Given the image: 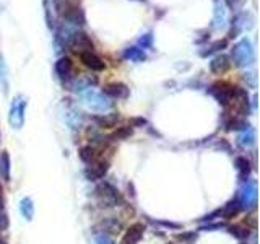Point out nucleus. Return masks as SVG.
<instances>
[{
	"instance_id": "nucleus-1",
	"label": "nucleus",
	"mask_w": 260,
	"mask_h": 244,
	"mask_svg": "<svg viewBox=\"0 0 260 244\" xmlns=\"http://www.w3.org/2000/svg\"><path fill=\"white\" fill-rule=\"evenodd\" d=\"M233 60L236 67H249L255 60V51L254 46L249 39H242L233 47Z\"/></svg>"
},
{
	"instance_id": "nucleus-2",
	"label": "nucleus",
	"mask_w": 260,
	"mask_h": 244,
	"mask_svg": "<svg viewBox=\"0 0 260 244\" xmlns=\"http://www.w3.org/2000/svg\"><path fill=\"white\" fill-rule=\"evenodd\" d=\"M81 100L88 106L91 111L96 112H106L112 108V101L109 100L108 96H104L103 93L96 92L93 88H86L81 92Z\"/></svg>"
},
{
	"instance_id": "nucleus-3",
	"label": "nucleus",
	"mask_w": 260,
	"mask_h": 244,
	"mask_svg": "<svg viewBox=\"0 0 260 244\" xmlns=\"http://www.w3.org/2000/svg\"><path fill=\"white\" fill-rule=\"evenodd\" d=\"M238 88L239 86H234L231 83H226V81H216L210 86V95L215 98V100L223 104V106H230L234 100H236V95H238Z\"/></svg>"
},
{
	"instance_id": "nucleus-4",
	"label": "nucleus",
	"mask_w": 260,
	"mask_h": 244,
	"mask_svg": "<svg viewBox=\"0 0 260 244\" xmlns=\"http://www.w3.org/2000/svg\"><path fill=\"white\" fill-rule=\"evenodd\" d=\"M257 182L255 181H247L239 189L238 202L241 208L244 210H254L257 207Z\"/></svg>"
},
{
	"instance_id": "nucleus-5",
	"label": "nucleus",
	"mask_w": 260,
	"mask_h": 244,
	"mask_svg": "<svg viewBox=\"0 0 260 244\" xmlns=\"http://www.w3.org/2000/svg\"><path fill=\"white\" fill-rule=\"evenodd\" d=\"M24 112H26V101L21 96H16L10 106V116L8 122L13 129H21L24 124Z\"/></svg>"
},
{
	"instance_id": "nucleus-6",
	"label": "nucleus",
	"mask_w": 260,
	"mask_h": 244,
	"mask_svg": "<svg viewBox=\"0 0 260 244\" xmlns=\"http://www.w3.org/2000/svg\"><path fill=\"white\" fill-rule=\"evenodd\" d=\"M69 47H72L73 51H77L78 54H81V52H93V49H94L91 38H89L86 33L78 31V29L75 31V35H73Z\"/></svg>"
},
{
	"instance_id": "nucleus-7",
	"label": "nucleus",
	"mask_w": 260,
	"mask_h": 244,
	"mask_svg": "<svg viewBox=\"0 0 260 244\" xmlns=\"http://www.w3.org/2000/svg\"><path fill=\"white\" fill-rule=\"evenodd\" d=\"M78 55H80L81 64H83L85 67H88L89 70H93V72H103L106 69V64L103 62V59H101L100 55H96L94 52H81Z\"/></svg>"
},
{
	"instance_id": "nucleus-8",
	"label": "nucleus",
	"mask_w": 260,
	"mask_h": 244,
	"mask_svg": "<svg viewBox=\"0 0 260 244\" xmlns=\"http://www.w3.org/2000/svg\"><path fill=\"white\" fill-rule=\"evenodd\" d=\"M103 95L109 96V98H117V100H125L128 98V86L124 83H108L103 88Z\"/></svg>"
},
{
	"instance_id": "nucleus-9",
	"label": "nucleus",
	"mask_w": 260,
	"mask_h": 244,
	"mask_svg": "<svg viewBox=\"0 0 260 244\" xmlns=\"http://www.w3.org/2000/svg\"><path fill=\"white\" fill-rule=\"evenodd\" d=\"M55 73L59 75L60 80H70L73 77V62L70 57H60L55 62Z\"/></svg>"
},
{
	"instance_id": "nucleus-10",
	"label": "nucleus",
	"mask_w": 260,
	"mask_h": 244,
	"mask_svg": "<svg viewBox=\"0 0 260 244\" xmlns=\"http://www.w3.org/2000/svg\"><path fill=\"white\" fill-rule=\"evenodd\" d=\"M143 233H145V226L142 223H134L125 231L124 238H122V244H137L143 238Z\"/></svg>"
},
{
	"instance_id": "nucleus-11",
	"label": "nucleus",
	"mask_w": 260,
	"mask_h": 244,
	"mask_svg": "<svg viewBox=\"0 0 260 244\" xmlns=\"http://www.w3.org/2000/svg\"><path fill=\"white\" fill-rule=\"evenodd\" d=\"M89 166L86 169V176L91 179V181H96V179H101L104 177V174L108 173V169H109V163L108 161H94V163H89Z\"/></svg>"
},
{
	"instance_id": "nucleus-12",
	"label": "nucleus",
	"mask_w": 260,
	"mask_h": 244,
	"mask_svg": "<svg viewBox=\"0 0 260 244\" xmlns=\"http://www.w3.org/2000/svg\"><path fill=\"white\" fill-rule=\"evenodd\" d=\"M231 67L230 57L228 55H216L213 60L210 62V70L215 73V75H223L224 72H228V69Z\"/></svg>"
},
{
	"instance_id": "nucleus-13",
	"label": "nucleus",
	"mask_w": 260,
	"mask_h": 244,
	"mask_svg": "<svg viewBox=\"0 0 260 244\" xmlns=\"http://www.w3.org/2000/svg\"><path fill=\"white\" fill-rule=\"evenodd\" d=\"M98 192H100L106 200H109V202L112 203V205H116L117 202H122V197H120L119 191H117L114 186L108 184V182H106V184H101L100 187H98Z\"/></svg>"
},
{
	"instance_id": "nucleus-14",
	"label": "nucleus",
	"mask_w": 260,
	"mask_h": 244,
	"mask_svg": "<svg viewBox=\"0 0 260 244\" xmlns=\"http://www.w3.org/2000/svg\"><path fill=\"white\" fill-rule=\"evenodd\" d=\"M238 143L241 146H252L255 143V130L252 129L250 126H247L246 129H242V132L238 135Z\"/></svg>"
},
{
	"instance_id": "nucleus-15",
	"label": "nucleus",
	"mask_w": 260,
	"mask_h": 244,
	"mask_svg": "<svg viewBox=\"0 0 260 244\" xmlns=\"http://www.w3.org/2000/svg\"><path fill=\"white\" fill-rule=\"evenodd\" d=\"M0 86L4 89V95H7L10 88V77H8V67L2 54H0Z\"/></svg>"
},
{
	"instance_id": "nucleus-16",
	"label": "nucleus",
	"mask_w": 260,
	"mask_h": 244,
	"mask_svg": "<svg viewBox=\"0 0 260 244\" xmlns=\"http://www.w3.org/2000/svg\"><path fill=\"white\" fill-rule=\"evenodd\" d=\"M94 120L100 124V127H104V129H109V127H114L120 120V116L119 114H104V116H98L94 117Z\"/></svg>"
},
{
	"instance_id": "nucleus-17",
	"label": "nucleus",
	"mask_w": 260,
	"mask_h": 244,
	"mask_svg": "<svg viewBox=\"0 0 260 244\" xmlns=\"http://www.w3.org/2000/svg\"><path fill=\"white\" fill-rule=\"evenodd\" d=\"M20 211H21V215L28 220V222H31L32 217H35V203H32V200L29 197L21 199V202H20Z\"/></svg>"
},
{
	"instance_id": "nucleus-18",
	"label": "nucleus",
	"mask_w": 260,
	"mask_h": 244,
	"mask_svg": "<svg viewBox=\"0 0 260 244\" xmlns=\"http://www.w3.org/2000/svg\"><path fill=\"white\" fill-rule=\"evenodd\" d=\"M226 24V8L223 4H218L215 7V18H213V26L216 29H221L224 28Z\"/></svg>"
},
{
	"instance_id": "nucleus-19",
	"label": "nucleus",
	"mask_w": 260,
	"mask_h": 244,
	"mask_svg": "<svg viewBox=\"0 0 260 244\" xmlns=\"http://www.w3.org/2000/svg\"><path fill=\"white\" fill-rule=\"evenodd\" d=\"M124 59L134 60V62H143L146 59V55L143 52V49L140 47H127L124 51Z\"/></svg>"
},
{
	"instance_id": "nucleus-20",
	"label": "nucleus",
	"mask_w": 260,
	"mask_h": 244,
	"mask_svg": "<svg viewBox=\"0 0 260 244\" xmlns=\"http://www.w3.org/2000/svg\"><path fill=\"white\" fill-rule=\"evenodd\" d=\"M241 211V205H239V202H238V199H234V200H231V202H228L226 205L223 207V210L219 211L224 218H234L236 215H238Z\"/></svg>"
},
{
	"instance_id": "nucleus-21",
	"label": "nucleus",
	"mask_w": 260,
	"mask_h": 244,
	"mask_svg": "<svg viewBox=\"0 0 260 244\" xmlns=\"http://www.w3.org/2000/svg\"><path fill=\"white\" fill-rule=\"evenodd\" d=\"M0 174L5 181H10V157H8L7 151H4L2 157H0Z\"/></svg>"
},
{
	"instance_id": "nucleus-22",
	"label": "nucleus",
	"mask_w": 260,
	"mask_h": 244,
	"mask_svg": "<svg viewBox=\"0 0 260 244\" xmlns=\"http://www.w3.org/2000/svg\"><path fill=\"white\" fill-rule=\"evenodd\" d=\"M236 168H238L241 176H246V177L250 174V169H252L249 160L244 158V157H238V158H236Z\"/></svg>"
},
{
	"instance_id": "nucleus-23",
	"label": "nucleus",
	"mask_w": 260,
	"mask_h": 244,
	"mask_svg": "<svg viewBox=\"0 0 260 244\" xmlns=\"http://www.w3.org/2000/svg\"><path fill=\"white\" fill-rule=\"evenodd\" d=\"M230 233L238 239H246L249 238V228L242 226V225H233L230 226Z\"/></svg>"
},
{
	"instance_id": "nucleus-24",
	"label": "nucleus",
	"mask_w": 260,
	"mask_h": 244,
	"mask_svg": "<svg viewBox=\"0 0 260 244\" xmlns=\"http://www.w3.org/2000/svg\"><path fill=\"white\" fill-rule=\"evenodd\" d=\"M8 226V217L5 211V205H4V194H2V187H0V230H5Z\"/></svg>"
},
{
	"instance_id": "nucleus-25",
	"label": "nucleus",
	"mask_w": 260,
	"mask_h": 244,
	"mask_svg": "<svg viewBox=\"0 0 260 244\" xmlns=\"http://www.w3.org/2000/svg\"><path fill=\"white\" fill-rule=\"evenodd\" d=\"M80 158L85 163H93V160H94V148L93 146H83V148H80Z\"/></svg>"
},
{
	"instance_id": "nucleus-26",
	"label": "nucleus",
	"mask_w": 260,
	"mask_h": 244,
	"mask_svg": "<svg viewBox=\"0 0 260 244\" xmlns=\"http://www.w3.org/2000/svg\"><path fill=\"white\" fill-rule=\"evenodd\" d=\"M132 127H128V126H124V127H119L116 132H114L112 138H117V140H122V138H127L132 135Z\"/></svg>"
},
{
	"instance_id": "nucleus-27",
	"label": "nucleus",
	"mask_w": 260,
	"mask_h": 244,
	"mask_svg": "<svg viewBox=\"0 0 260 244\" xmlns=\"http://www.w3.org/2000/svg\"><path fill=\"white\" fill-rule=\"evenodd\" d=\"M228 46V41L226 39H219V41H215L213 44L210 46V49H208V54H211V52H216V51H223V49Z\"/></svg>"
},
{
	"instance_id": "nucleus-28",
	"label": "nucleus",
	"mask_w": 260,
	"mask_h": 244,
	"mask_svg": "<svg viewBox=\"0 0 260 244\" xmlns=\"http://www.w3.org/2000/svg\"><path fill=\"white\" fill-rule=\"evenodd\" d=\"M246 4V0H226V5L231 8L233 12H239Z\"/></svg>"
},
{
	"instance_id": "nucleus-29",
	"label": "nucleus",
	"mask_w": 260,
	"mask_h": 244,
	"mask_svg": "<svg viewBox=\"0 0 260 244\" xmlns=\"http://www.w3.org/2000/svg\"><path fill=\"white\" fill-rule=\"evenodd\" d=\"M140 46H143V49H148V47H151L153 46V35L151 33H146V35H143L142 38H140Z\"/></svg>"
},
{
	"instance_id": "nucleus-30",
	"label": "nucleus",
	"mask_w": 260,
	"mask_h": 244,
	"mask_svg": "<svg viewBox=\"0 0 260 244\" xmlns=\"http://www.w3.org/2000/svg\"><path fill=\"white\" fill-rule=\"evenodd\" d=\"M94 242L96 244H114V241L109 238V236H106V234H98L96 238H94Z\"/></svg>"
},
{
	"instance_id": "nucleus-31",
	"label": "nucleus",
	"mask_w": 260,
	"mask_h": 244,
	"mask_svg": "<svg viewBox=\"0 0 260 244\" xmlns=\"http://www.w3.org/2000/svg\"><path fill=\"white\" fill-rule=\"evenodd\" d=\"M255 78H257V77H255V73H249V75L246 73V75H244V80H246V81L249 80V81H250V86H252V88H255V85H257Z\"/></svg>"
},
{
	"instance_id": "nucleus-32",
	"label": "nucleus",
	"mask_w": 260,
	"mask_h": 244,
	"mask_svg": "<svg viewBox=\"0 0 260 244\" xmlns=\"http://www.w3.org/2000/svg\"><path fill=\"white\" fill-rule=\"evenodd\" d=\"M132 124L137 127V126H145L146 124V120L143 119V117H135V119H132Z\"/></svg>"
},
{
	"instance_id": "nucleus-33",
	"label": "nucleus",
	"mask_w": 260,
	"mask_h": 244,
	"mask_svg": "<svg viewBox=\"0 0 260 244\" xmlns=\"http://www.w3.org/2000/svg\"><path fill=\"white\" fill-rule=\"evenodd\" d=\"M0 244H7V242H5V241H4L2 238H0Z\"/></svg>"
},
{
	"instance_id": "nucleus-34",
	"label": "nucleus",
	"mask_w": 260,
	"mask_h": 244,
	"mask_svg": "<svg viewBox=\"0 0 260 244\" xmlns=\"http://www.w3.org/2000/svg\"><path fill=\"white\" fill-rule=\"evenodd\" d=\"M137 2H146V0H137Z\"/></svg>"
},
{
	"instance_id": "nucleus-35",
	"label": "nucleus",
	"mask_w": 260,
	"mask_h": 244,
	"mask_svg": "<svg viewBox=\"0 0 260 244\" xmlns=\"http://www.w3.org/2000/svg\"><path fill=\"white\" fill-rule=\"evenodd\" d=\"M241 244H246V242H241Z\"/></svg>"
}]
</instances>
